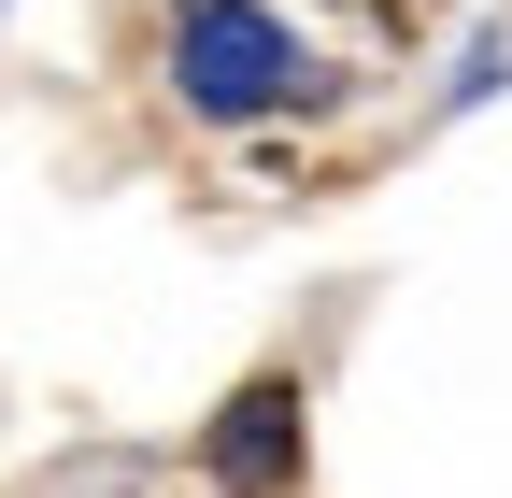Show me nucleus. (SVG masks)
Masks as SVG:
<instances>
[{
  "instance_id": "obj_2",
  "label": "nucleus",
  "mask_w": 512,
  "mask_h": 498,
  "mask_svg": "<svg viewBox=\"0 0 512 498\" xmlns=\"http://www.w3.org/2000/svg\"><path fill=\"white\" fill-rule=\"evenodd\" d=\"M313 399L285 385V370H256V385L200 427V470H214V498H299V456H313V427H299Z\"/></svg>"
},
{
  "instance_id": "obj_1",
  "label": "nucleus",
  "mask_w": 512,
  "mask_h": 498,
  "mask_svg": "<svg viewBox=\"0 0 512 498\" xmlns=\"http://www.w3.org/2000/svg\"><path fill=\"white\" fill-rule=\"evenodd\" d=\"M171 86L214 129H256V114H285L313 86V57H299V29L271 0H171Z\"/></svg>"
}]
</instances>
